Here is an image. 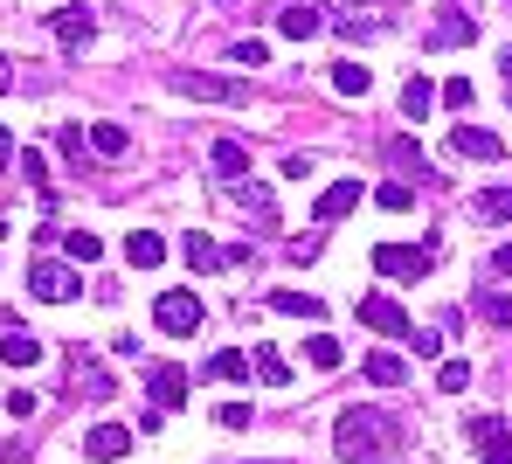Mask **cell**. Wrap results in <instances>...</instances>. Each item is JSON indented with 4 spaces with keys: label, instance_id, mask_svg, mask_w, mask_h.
<instances>
[{
    "label": "cell",
    "instance_id": "6da1fadb",
    "mask_svg": "<svg viewBox=\"0 0 512 464\" xmlns=\"http://www.w3.org/2000/svg\"><path fill=\"white\" fill-rule=\"evenodd\" d=\"M333 444H340V464H388L402 444V423L388 409H346Z\"/></svg>",
    "mask_w": 512,
    "mask_h": 464
},
{
    "label": "cell",
    "instance_id": "7a4b0ae2",
    "mask_svg": "<svg viewBox=\"0 0 512 464\" xmlns=\"http://www.w3.org/2000/svg\"><path fill=\"white\" fill-rule=\"evenodd\" d=\"M429 243H374V271L388 284H416V278H429Z\"/></svg>",
    "mask_w": 512,
    "mask_h": 464
},
{
    "label": "cell",
    "instance_id": "3957f363",
    "mask_svg": "<svg viewBox=\"0 0 512 464\" xmlns=\"http://www.w3.org/2000/svg\"><path fill=\"white\" fill-rule=\"evenodd\" d=\"M201 319H208V312H201V298H194V291H160V298H153V326L173 333V340L201 333Z\"/></svg>",
    "mask_w": 512,
    "mask_h": 464
},
{
    "label": "cell",
    "instance_id": "277c9868",
    "mask_svg": "<svg viewBox=\"0 0 512 464\" xmlns=\"http://www.w3.org/2000/svg\"><path fill=\"white\" fill-rule=\"evenodd\" d=\"M353 319H360L367 333H381V340H409V333H416V326H409V312H402L388 291H367V298L353 305Z\"/></svg>",
    "mask_w": 512,
    "mask_h": 464
},
{
    "label": "cell",
    "instance_id": "5b68a950",
    "mask_svg": "<svg viewBox=\"0 0 512 464\" xmlns=\"http://www.w3.org/2000/svg\"><path fill=\"white\" fill-rule=\"evenodd\" d=\"M167 84L180 97H201V104H243V84L236 77H215V70H173Z\"/></svg>",
    "mask_w": 512,
    "mask_h": 464
},
{
    "label": "cell",
    "instance_id": "8992f818",
    "mask_svg": "<svg viewBox=\"0 0 512 464\" xmlns=\"http://www.w3.org/2000/svg\"><path fill=\"white\" fill-rule=\"evenodd\" d=\"M478 42V21L457 7V0H443L436 7V28H429V56H443V49H471Z\"/></svg>",
    "mask_w": 512,
    "mask_h": 464
},
{
    "label": "cell",
    "instance_id": "52a82bcc",
    "mask_svg": "<svg viewBox=\"0 0 512 464\" xmlns=\"http://www.w3.org/2000/svg\"><path fill=\"white\" fill-rule=\"evenodd\" d=\"M28 291H35L42 305H70V298L84 291V278H77V264H49V257H42V264L28 271Z\"/></svg>",
    "mask_w": 512,
    "mask_h": 464
},
{
    "label": "cell",
    "instance_id": "ba28073f",
    "mask_svg": "<svg viewBox=\"0 0 512 464\" xmlns=\"http://www.w3.org/2000/svg\"><path fill=\"white\" fill-rule=\"evenodd\" d=\"M70 395H84V402H104V395H118V381L97 368L84 347H70Z\"/></svg>",
    "mask_w": 512,
    "mask_h": 464
},
{
    "label": "cell",
    "instance_id": "9c48e42d",
    "mask_svg": "<svg viewBox=\"0 0 512 464\" xmlns=\"http://www.w3.org/2000/svg\"><path fill=\"white\" fill-rule=\"evenodd\" d=\"M464 430H471V444H478V458H485V464H512V430L499 423V416H471Z\"/></svg>",
    "mask_w": 512,
    "mask_h": 464
},
{
    "label": "cell",
    "instance_id": "30bf717a",
    "mask_svg": "<svg viewBox=\"0 0 512 464\" xmlns=\"http://www.w3.org/2000/svg\"><path fill=\"white\" fill-rule=\"evenodd\" d=\"M450 153H457V160H506V139L485 132V125H457V132H450Z\"/></svg>",
    "mask_w": 512,
    "mask_h": 464
},
{
    "label": "cell",
    "instance_id": "8fae6325",
    "mask_svg": "<svg viewBox=\"0 0 512 464\" xmlns=\"http://www.w3.org/2000/svg\"><path fill=\"white\" fill-rule=\"evenodd\" d=\"M49 35H56L63 49H84L90 35H97V14H90V7H56V14H49Z\"/></svg>",
    "mask_w": 512,
    "mask_h": 464
},
{
    "label": "cell",
    "instance_id": "7c38bea8",
    "mask_svg": "<svg viewBox=\"0 0 512 464\" xmlns=\"http://www.w3.org/2000/svg\"><path fill=\"white\" fill-rule=\"evenodd\" d=\"M180 257H187V264H194L201 278H215V271H229V250H222L215 236H201V229H187V236H180Z\"/></svg>",
    "mask_w": 512,
    "mask_h": 464
},
{
    "label": "cell",
    "instance_id": "4fadbf2b",
    "mask_svg": "<svg viewBox=\"0 0 512 464\" xmlns=\"http://www.w3.org/2000/svg\"><path fill=\"white\" fill-rule=\"evenodd\" d=\"M125 451H132V430H125V423H97V430L84 437V458L90 464H118Z\"/></svg>",
    "mask_w": 512,
    "mask_h": 464
},
{
    "label": "cell",
    "instance_id": "5bb4252c",
    "mask_svg": "<svg viewBox=\"0 0 512 464\" xmlns=\"http://www.w3.org/2000/svg\"><path fill=\"white\" fill-rule=\"evenodd\" d=\"M125 264H132V271H160V264H167V236L132 229V236H125Z\"/></svg>",
    "mask_w": 512,
    "mask_h": 464
},
{
    "label": "cell",
    "instance_id": "9a60e30c",
    "mask_svg": "<svg viewBox=\"0 0 512 464\" xmlns=\"http://www.w3.org/2000/svg\"><path fill=\"white\" fill-rule=\"evenodd\" d=\"M360 194H367L360 181H333L326 194H319V208H312V222H340V215H353V208H360Z\"/></svg>",
    "mask_w": 512,
    "mask_h": 464
},
{
    "label": "cell",
    "instance_id": "2e32d148",
    "mask_svg": "<svg viewBox=\"0 0 512 464\" xmlns=\"http://www.w3.org/2000/svg\"><path fill=\"white\" fill-rule=\"evenodd\" d=\"M326 28H340L346 42H374V35H388V14H353V7H340V14H326Z\"/></svg>",
    "mask_w": 512,
    "mask_h": 464
},
{
    "label": "cell",
    "instance_id": "e0dca14e",
    "mask_svg": "<svg viewBox=\"0 0 512 464\" xmlns=\"http://www.w3.org/2000/svg\"><path fill=\"white\" fill-rule=\"evenodd\" d=\"M277 28H284L291 42H305V35H319V28H326V14H319L312 0H291V7H277Z\"/></svg>",
    "mask_w": 512,
    "mask_h": 464
},
{
    "label": "cell",
    "instance_id": "ac0fdd59",
    "mask_svg": "<svg viewBox=\"0 0 512 464\" xmlns=\"http://www.w3.org/2000/svg\"><path fill=\"white\" fill-rule=\"evenodd\" d=\"M146 388H153V409H180V402H187V374L180 368H153Z\"/></svg>",
    "mask_w": 512,
    "mask_h": 464
},
{
    "label": "cell",
    "instance_id": "d6986e66",
    "mask_svg": "<svg viewBox=\"0 0 512 464\" xmlns=\"http://www.w3.org/2000/svg\"><path fill=\"white\" fill-rule=\"evenodd\" d=\"M0 361H7V368H35V361H42V340H35L28 326H21V333H0Z\"/></svg>",
    "mask_w": 512,
    "mask_h": 464
},
{
    "label": "cell",
    "instance_id": "ffe728a7",
    "mask_svg": "<svg viewBox=\"0 0 512 464\" xmlns=\"http://www.w3.org/2000/svg\"><path fill=\"white\" fill-rule=\"evenodd\" d=\"M471 215L478 222H512V187H478L471 194Z\"/></svg>",
    "mask_w": 512,
    "mask_h": 464
},
{
    "label": "cell",
    "instance_id": "44dd1931",
    "mask_svg": "<svg viewBox=\"0 0 512 464\" xmlns=\"http://www.w3.org/2000/svg\"><path fill=\"white\" fill-rule=\"evenodd\" d=\"M215 174H222V181H250V153H243L236 139H215Z\"/></svg>",
    "mask_w": 512,
    "mask_h": 464
},
{
    "label": "cell",
    "instance_id": "7402d4cb",
    "mask_svg": "<svg viewBox=\"0 0 512 464\" xmlns=\"http://www.w3.org/2000/svg\"><path fill=\"white\" fill-rule=\"evenodd\" d=\"M270 312H291V319H319L326 305H319L312 291H291V284H284V291H270Z\"/></svg>",
    "mask_w": 512,
    "mask_h": 464
},
{
    "label": "cell",
    "instance_id": "603a6c76",
    "mask_svg": "<svg viewBox=\"0 0 512 464\" xmlns=\"http://www.w3.org/2000/svg\"><path fill=\"white\" fill-rule=\"evenodd\" d=\"M429 104H436V84H429V77H409V84H402V111H409V125H423Z\"/></svg>",
    "mask_w": 512,
    "mask_h": 464
},
{
    "label": "cell",
    "instance_id": "cb8c5ba5",
    "mask_svg": "<svg viewBox=\"0 0 512 464\" xmlns=\"http://www.w3.org/2000/svg\"><path fill=\"white\" fill-rule=\"evenodd\" d=\"M250 368H256V381H270V388H291V368H284V354H277V347H256Z\"/></svg>",
    "mask_w": 512,
    "mask_h": 464
},
{
    "label": "cell",
    "instance_id": "d4e9b609",
    "mask_svg": "<svg viewBox=\"0 0 512 464\" xmlns=\"http://www.w3.org/2000/svg\"><path fill=\"white\" fill-rule=\"evenodd\" d=\"M367 381H374V388H402V381H409V368H402V361H395V354H367Z\"/></svg>",
    "mask_w": 512,
    "mask_h": 464
},
{
    "label": "cell",
    "instance_id": "484cf974",
    "mask_svg": "<svg viewBox=\"0 0 512 464\" xmlns=\"http://www.w3.org/2000/svg\"><path fill=\"white\" fill-rule=\"evenodd\" d=\"M208 374H215V381H250V354H243V347H222V354H215V361H208Z\"/></svg>",
    "mask_w": 512,
    "mask_h": 464
},
{
    "label": "cell",
    "instance_id": "4316f807",
    "mask_svg": "<svg viewBox=\"0 0 512 464\" xmlns=\"http://www.w3.org/2000/svg\"><path fill=\"white\" fill-rule=\"evenodd\" d=\"M367 84H374L367 63H333V91L340 97H367Z\"/></svg>",
    "mask_w": 512,
    "mask_h": 464
},
{
    "label": "cell",
    "instance_id": "83f0119b",
    "mask_svg": "<svg viewBox=\"0 0 512 464\" xmlns=\"http://www.w3.org/2000/svg\"><path fill=\"white\" fill-rule=\"evenodd\" d=\"M305 361H312V368H340L346 347L333 340V333H312V340H305Z\"/></svg>",
    "mask_w": 512,
    "mask_h": 464
},
{
    "label": "cell",
    "instance_id": "f1b7e54d",
    "mask_svg": "<svg viewBox=\"0 0 512 464\" xmlns=\"http://www.w3.org/2000/svg\"><path fill=\"white\" fill-rule=\"evenodd\" d=\"M63 257H70V264H97V257H104V243H97L90 229H70V236H63Z\"/></svg>",
    "mask_w": 512,
    "mask_h": 464
},
{
    "label": "cell",
    "instance_id": "f546056e",
    "mask_svg": "<svg viewBox=\"0 0 512 464\" xmlns=\"http://www.w3.org/2000/svg\"><path fill=\"white\" fill-rule=\"evenodd\" d=\"M125 146H132V139H125V125H97V132H90V153H97V160H118Z\"/></svg>",
    "mask_w": 512,
    "mask_h": 464
},
{
    "label": "cell",
    "instance_id": "4dcf8cb0",
    "mask_svg": "<svg viewBox=\"0 0 512 464\" xmlns=\"http://www.w3.org/2000/svg\"><path fill=\"white\" fill-rule=\"evenodd\" d=\"M21 181H28L35 194H42V201H49V160H42L35 146H21Z\"/></svg>",
    "mask_w": 512,
    "mask_h": 464
},
{
    "label": "cell",
    "instance_id": "1f68e13d",
    "mask_svg": "<svg viewBox=\"0 0 512 464\" xmlns=\"http://www.w3.org/2000/svg\"><path fill=\"white\" fill-rule=\"evenodd\" d=\"M471 305H478V319H492V326H512V298H506V291H478Z\"/></svg>",
    "mask_w": 512,
    "mask_h": 464
},
{
    "label": "cell",
    "instance_id": "d6a6232c",
    "mask_svg": "<svg viewBox=\"0 0 512 464\" xmlns=\"http://www.w3.org/2000/svg\"><path fill=\"white\" fill-rule=\"evenodd\" d=\"M229 63H236V70H263V63H270V49H263L256 35H243V42L229 49Z\"/></svg>",
    "mask_w": 512,
    "mask_h": 464
},
{
    "label": "cell",
    "instance_id": "836d02e7",
    "mask_svg": "<svg viewBox=\"0 0 512 464\" xmlns=\"http://www.w3.org/2000/svg\"><path fill=\"white\" fill-rule=\"evenodd\" d=\"M436 388H443V395H464V388H471V361H443V368H436Z\"/></svg>",
    "mask_w": 512,
    "mask_h": 464
},
{
    "label": "cell",
    "instance_id": "e575fe53",
    "mask_svg": "<svg viewBox=\"0 0 512 464\" xmlns=\"http://www.w3.org/2000/svg\"><path fill=\"white\" fill-rule=\"evenodd\" d=\"M388 160H395L402 174H416V181H423V174H429V160H423V153H416V146H409V139H395V146H388Z\"/></svg>",
    "mask_w": 512,
    "mask_h": 464
},
{
    "label": "cell",
    "instance_id": "d590c367",
    "mask_svg": "<svg viewBox=\"0 0 512 464\" xmlns=\"http://www.w3.org/2000/svg\"><path fill=\"white\" fill-rule=\"evenodd\" d=\"M236 201H243V208H256L263 222H277V215H270V187H256V181H236Z\"/></svg>",
    "mask_w": 512,
    "mask_h": 464
},
{
    "label": "cell",
    "instance_id": "8d00e7d4",
    "mask_svg": "<svg viewBox=\"0 0 512 464\" xmlns=\"http://www.w3.org/2000/svg\"><path fill=\"white\" fill-rule=\"evenodd\" d=\"M374 201H381L388 215H402V208L416 201V187H409V181H388V187H381V194H374Z\"/></svg>",
    "mask_w": 512,
    "mask_h": 464
},
{
    "label": "cell",
    "instance_id": "74e56055",
    "mask_svg": "<svg viewBox=\"0 0 512 464\" xmlns=\"http://www.w3.org/2000/svg\"><path fill=\"white\" fill-rule=\"evenodd\" d=\"M436 97H443L450 111H471V97H478V91H471V77H450V84H443Z\"/></svg>",
    "mask_w": 512,
    "mask_h": 464
},
{
    "label": "cell",
    "instance_id": "f35d334b",
    "mask_svg": "<svg viewBox=\"0 0 512 464\" xmlns=\"http://www.w3.org/2000/svg\"><path fill=\"white\" fill-rule=\"evenodd\" d=\"M215 423H222V430H250V402H222Z\"/></svg>",
    "mask_w": 512,
    "mask_h": 464
},
{
    "label": "cell",
    "instance_id": "ab89813d",
    "mask_svg": "<svg viewBox=\"0 0 512 464\" xmlns=\"http://www.w3.org/2000/svg\"><path fill=\"white\" fill-rule=\"evenodd\" d=\"M56 146H63L70 160H84V153H90V132H77V125H63V132H56Z\"/></svg>",
    "mask_w": 512,
    "mask_h": 464
},
{
    "label": "cell",
    "instance_id": "60d3db41",
    "mask_svg": "<svg viewBox=\"0 0 512 464\" xmlns=\"http://www.w3.org/2000/svg\"><path fill=\"white\" fill-rule=\"evenodd\" d=\"M409 347H416V354H429V361H436V354H443V333H429V326H416V333H409Z\"/></svg>",
    "mask_w": 512,
    "mask_h": 464
},
{
    "label": "cell",
    "instance_id": "b9f144b4",
    "mask_svg": "<svg viewBox=\"0 0 512 464\" xmlns=\"http://www.w3.org/2000/svg\"><path fill=\"white\" fill-rule=\"evenodd\" d=\"M7 416H35V388H7Z\"/></svg>",
    "mask_w": 512,
    "mask_h": 464
},
{
    "label": "cell",
    "instance_id": "7bdbcfd3",
    "mask_svg": "<svg viewBox=\"0 0 512 464\" xmlns=\"http://www.w3.org/2000/svg\"><path fill=\"white\" fill-rule=\"evenodd\" d=\"M277 174H284V181H312V160H305V153H291V160H284Z\"/></svg>",
    "mask_w": 512,
    "mask_h": 464
},
{
    "label": "cell",
    "instance_id": "ee69618b",
    "mask_svg": "<svg viewBox=\"0 0 512 464\" xmlns=\"http://www.w3.org/2000/svg\"><path fill=\"white\" fill-rule=\"evenodd\" d=\"M485 271H492V278H512V243H499V250H492V264H485Z\"/></svg>",
    "mask_w": 512,
    "mask_h": 464
},
{
    "label": "cell",
    "instance_id": "f6af8a7d",
    "mask_svg": "<svg viewBox=\"0 0 512 464\" xmlns=\"http://www.w3.org/2000/svg\"><path fill=\"white\" fill-rule=\"evenodd\" d=\"M7 160H14V132L0 125V167H7Z\"/></svg>",
    "mask_w": 512,
    "mask_h": 464
},
{
    "label": "cell",
    "instance_id": "bcb514c9",
    "mask_svg": "<svg viewBox=\"0 0 512 464\" xmlns=\"http://www.w3.org/2000/svg\"><path fill=\"white\" fill-rule=\"evenodd\" d=\"M0 91H14V63L7 56H0Z\"/></svg>",
    "mask_w": 512,
    "mask_h": 464
},
{
    "label": "cell",
    "instance_id": "7dc6e473",
    "mask_svg": "<svg viewBox=\"0 0 512 464\" xmlns=\"http://www.w3.org/2000/svg\"><path fill=\"white\" fill-rule=\"evenodd\" d=\"M499 77H506V91H512V49H506V56H499Z\"/></svg>",
    "mask_w": 512,
    "mask_h": 464
},
{
    "label": "cell",
    "instance_id": "c3c4849f",
    "mask_svg": "<svg viewBox=\"0 0 512 464\" xmlns=\"http://www.w3.org/2000/svg\"><path fill=\"white\" fill-rule=\"evenodd\" d=\"M0 464H21V451H0Z\"/></svg>",
    "mask_w": 512,
    "mask_h": 464
},
{
    "label": "cell",
    "instance_id": "681fc988",
    "mask_svg": "<svg viewBox=\"0 0 512 464\" xmlns=\"http://www.w3.org/2000/svg\"><path fill=\"white\" fill-rule=\"evenodd\" d=\"M346 7H381V0H346Z\"/></svg>",
    "mask_w": 512,
    "mask_h": 464
},
{
    "label": "cell",
    "instance_id": "f907efd6",
    "mask_svg": "<svg viewBox=\"0 0 512 464\" xmlns=\"http://www.w3.org/2000/svg\"><path fill=\"white\" fill-rule=\"evenodd\" d=\"M0 236H7V222H0Z\"/></svg>",
    "mask_w": 512,
    "mask_h": 464
},
{
    "label": "cell",
    "instance_id": "816d5d0a",
    "mask_svg": "<svg viewBox=\"0 0 512 464\" xmlns=\"http://www.w3.org/2000/svg\"><path fill=\"white\" fill-rule=\"evenodd\" d=\"M506 7H512V0H506Z\"/></svg>",
    "mask_w": 512,
    "mask_h": 464
}]
</instances>
